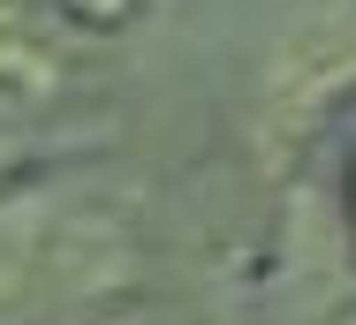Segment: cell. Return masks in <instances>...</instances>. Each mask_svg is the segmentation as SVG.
I'll return each mask as SVG.
<instances>
[{
	"mask_svg": "<svg viewBox=\"0 0 356 325\" xmlns=\"http://www.w3.org/2000/svg\"><path fill=\"white\" fill-rule=\"evenodd\" d=\"M349 68H356V38L334 31V23L288 38L281 53H273V68H266V83H258V129L273 136V144H288L303 122L326 114L334 91H349Z\"/></svg>",
	"mask_w": 356,
	"mask_h": 325,
	"instance_id": "1",
	"label": "cell"
},
{
	"mask_svg": "<svg viewBox=\"0 0 356 325\" xmlns=\"http://www.w3.org/2000/svg\"><path fill=\"white\" fill-rule=\"evenodd\" d=\"M61 83V46L38 0H0V99H46Z\"/></svg>",
	"mask_w": 356,
	"mask_h": 325,
	"instance_id": "2",
	"label": "cell"
},
{
	"mask_svg": "<svg viewBox=\"0 0 356 325\" xmlns=\"http://www.w3.org/2000/svg\"><path fill=\"white\" fill-rule=\"evenodd\" d=\"M69 15H83V23H114V15H129V0H61Z\"/></svg>",
	"mask_w": 356,
	"mask_h": 325,
	"instance_id": "3",
	"label": "cell"
}]
</instances>
